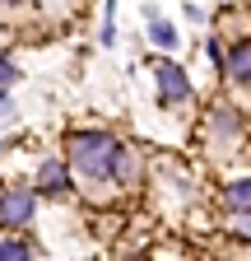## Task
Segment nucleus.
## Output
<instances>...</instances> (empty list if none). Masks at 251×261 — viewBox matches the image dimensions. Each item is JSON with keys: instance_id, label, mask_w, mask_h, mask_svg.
Returning a JSON list of instances; mask_svg holds the SVG:
<instances>
[{"instance_id": "1", "label": "nucleus", "mask_w": 251, "mask_h": 261, "mask_svg": "<svg viewBox=\"0 0 251 261\" xmlns=\"http://www.w3.org/2000/svg\"><path fill=\"white\" fill-rule=\"evenodd\" d=\"M66 163L70 173L84 177V182H103L112 177V159H116V140L107 136V130H75V136L66 140Z\"/></svg>"}, {"instance_id": "2", "label": "nucleus", "mask_w": 251, "mask_h": 261, "mask_svg": "<svg viewBox=\"0 0 251 261\" xmlns=\"http://www.w3.org/2000/svg\"><path fill=\"white\" fill-rule=\"evenodd\" d=\"M33 210H38V191L33 187H5L0 191V224L5 228L33 224Z\"/></svg>"}, {"instance_id": "3", "label": "nucleus", "mask_w": 251, "mask_h": 261, "mask_svg": "<svg viewBox=\"0 0 251 261\" xmlns=\"http://www.w3.org/2000/svg\"><path fill=\"white\" fill-rule=\"evenodd\" d=\"M153 75H159V93H163V103H186V98H191V80H186L181 65L163 61Z\"/></svg>"}, {"instance_id": "4", "label": "nucleus", "mask_w": 251, "mask_h": 261, "mask_svg": "<svg viewBox=\"0 0 251 261\" xmlns=\"http://www.w3.org/2000/svg\"><path fill=\"white\" fill-rule=\"evenodd\" d=\"M112 177H116L121 187H140V182H144V159H140V149H131V145H116Z\"/></svg>"}, {"instance_id": "5", "label": "nucleus", "mask_w": 251, "mask_h": 261, "mask_svg": "<svg viewBox=\"0 0 251 261\" xmlns=\"http://www.w3.org/2000/svg\"><path fill=\"white\" fill-rule=\"evenodd\" d=\"M38 191L42 196H66L70 191V163L66 159H47L38 168Z\"/></svg>"}, {"instance_id": "6", "label": "nucleus", "mask_w": 251, "mask_h": 261, "mask_svg": "<svg viewBox=\"0 0 251 261\" xmlns=\"http://www.w3.org/2000/svg\"><path fill=\"white\" fill-rule=\"evenodd\" d=\"M224 75L237 80V84H251V38L233 42V51H228V61H224Z\"/></svg>"}, {"instance_id": "7", "label": "nucleus", "mask_w": 251, "mask_h": 261, "mask_svg": "<svg viewBox=\"0 0 251 261\" xmlns=\"http://www.w3.org/2000/svg\"><path fill=\"white\" fill-rule=\"evenodd\" d=\"M224 205H228L233 215L251 210V177H242V182H228V187H224Z\"/></svg>"}, {"instance_id": "8", "label": "nucleus", "mask_w": 251, "mask_h": 261, "mask_svg": "<svg viewBox=\"0 0 251 261\" xmlns=\"http://www.w3.org/2000/svg\"><path fill=\"white\" fill-rule=\"evenodd\" d=\"M149 42H153V47H163V51H172V47H177V28L163 23L159 14H149Z\"/></svg>"}, {"instance_id": "9", "label": "nucleus", "mask_w": 251, "mask_h": 261, "mask_svg": "<svg viewBox=\"0 0 251 261\" xmlns=\"http://www.w3.org/2000/svg\"><path fill=\"white\" fill-rule=\"evenodd\" d=\"M0 261H33V247L23 238H0Z\"/></svg>"}, {"instance_id": "10", "label": "nucleus", "mask_w": 251, "mask_h": 261, "mask_svg": "<svg viewBox=\"0 0 251 261\" xmlns=\"http://www.w3.org/2000/svg\"><path fill=\"white\" fill-rule=\"evenodd\" d=\"M14 80H19V70H14V61H10V56H0V89H10Z\"/></svg>"}, {"instance_id": "11", "label": "nucleus", "mask_w": 251, "mask_h": 261, "mask_svg": "<svg viewBox=\"0 0 251 261\" xmlns=\"http://www.w3.org/2000/svg\"><path fill=\"white\" fill-rule=\"evenodd\" d=\"M233 228L242 238H251V210H242V215H233Z\"/></svg>"}, {"instance_id": "12", "label": "nucleus", "mask_w": 251, "mask_h": 261, "mask_svg": "<svg viewBox=\"0 0 251 261\" xmlns=\"http://www.w3.org/2000/svg\"><path fill=\"white\" fill-rule=\"evenodd\" d=\"M10 112V89H0V117Z\"/></svg>"}, {"instance_id": "13", "label": "nucleus", "mask_w": 251, "mask_h": 261, "mask_svg": "<svg viewBox=\"0 0 251 261\" xmlns=\"http://www.w3.org/2000/svg\"><path fill=\"white\" fill-rule=\"evenodd\" d=\"M0 5H14V10H23V5H28V0H0Z\"/></svg>"}]
</instances>
